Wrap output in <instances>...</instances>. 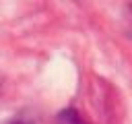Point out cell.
Wrapping results in <instances>:
<instances>
[{
    "mask_svg": "<svg viewBox=\"0 0 132 124\" xmlns=\"http://www.w3.org/2000/svg\"><path fill=\"white\" fill-rule=\"evenodd\" d=\"M58 124H87L74 107H66L58 114Z\"/></svg>",
    "mask_w": 132,
    "mask_h": 124,
    "instance_id": "1",
    "label": "cell"
},
{
    "mask_svg": "<svg viewBox=\"0 0 132 124\" xmlns=\"http://www.w3.org/2000/svg\"><path fill=\"white\" fill-rule=\"evenodd\" d=\"M128 10H130V21H132V4H130V6H128ZM128 31H130V35H132V27H130V29H128Z\"/></svg>",
    "mask_w": 132,
    "mask_h": 124,
    "instance_id": "2",
    "label": "cell"
},
{
    "mask_svg": "<svg viewBox=\"0 0 132 124\" xmlns=\"http://www.w3.org/2000/svg\"><path fill=\"white\" fill-rule=\"evenodd\" d=\"M10 124H29V122H25V120H14V122H10Z\"/></svg>",
    "mask_w": 132,
    "mask_h": 124,
    "instance_id": "3",
    "label": "cell"
}]
</instances>
